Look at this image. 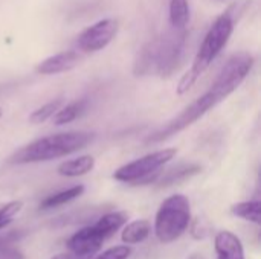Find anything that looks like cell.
<instances>
[{
    "instance_id": "obj_24",
    "label": "cell",
    "mask_w": 261,
    "mask_h": 259,
    "mask_svg": "<svg viewBox=\"0 0 261 259\" xmlns=\"http://www.w3.org/2000/svg\"><path fill=\"white\" fill-rule=\"evenodd\" d=\"M188 259H206V258H205L203 255H200V253H193V255H191Z\"/></svg>"
},
{
    "instance_id": "obj_20",
    "label": "cell",
    "mask_w": 261,
    "mask_h": 259,
    "mask_svg": "<svg viewBox=\"0 0 261 259\" xmlns=\"http://www.w3.org/2000/svg\"><path fill=\"white\" fill-rule=\"evenodd\" d=\"M23 203L21 202H9L8 205H5L3 208H0V229L9 226L14 218L18 215V212L21 211Z\"/></svg>"
},
{
    "instance_id": "obj_15",
    "label": "cell",
    "mask_w": 261,
    "mask_h": 259,
    "mask_svg": "<svg viewBox=\"0 0 261 259\" xmlns=\"http://www.w3.org/2000/svg\"><path fill=\"white\" fill-rule=\"evenodd\" d=\"M231 214L237 218H242L245 221L254 223L260 226L261 223V203L260 200H249V202H240L231 206Z\"/></svg>"
},
{
    "instance_id": "obj_11",
    "label": "cell",
    "mask_w": 261,
    "mask_h": 259,
    "mask_svg": "<svg viewBox=\"0 0 261 259\" xmlns=\"http://www.w3.org/2000/svg\"><path fill=\"white\" fill-rule=\"evenodd\" d=\"M95 168V159L92 156H80L76 159H70L63 162L57 172L63 177H81L90 172Z\"/></svg>"
},
{
    "instance_id": "obj_13",
    "label": "cell",
    "mask_w": 261,
    "mask_h": 259,
    "mask_svg": "<svg viewBox=\"0 0 261 259\" xmlns=\"http://www.w3.org/2000/svg\"><path fill=\"white\" fill-rule=\"evenodd\" d=\"M124 226L125 227H124V231L121 234V240L127 246L144 243L148 238L150 231H151V226H150L148 220H135V221H132L128 224L125 223Z\"/></svg>"
},
{
    "instance_id": "obj_4",
    "label": "cell",
    "mask_w": 261,
    "mask_h": 259,
    "mask_svg": "<svg viewBox=\"0 0 261 259\" xmlns=\"http://www.w3.org/2000/svg\"><path fill=\"white\" fill-rule=\"evenodd\" d=\"M185 27H174V32H167L164 37L150 41L138 55L135 73L139 76L156 70L161 76H170L177 69V63L185 44Z\"/></svg>"
},
{
    "instance_id": "obj_23",
    "label": "cell",
    "mask_w": 261,
    "mask_h": 259,
    "mask_svg": "<svg viewBox=\"0 0 261 259\" xmlns=\"http://www.w3.org/2000/svg\"><path fill=\"white\" fill-rule=\"evenodd\" d=\"M50 259H92V258H86V256H80L73 252H64V253H60V255H55L54 258Z\"/></svg>"
},
{
    "instance_id": "obj_22",
    "label": "cell",
    "mask_w": 261,
    "mask_h": 259,
    "mask_svg": "<svg viewBox=\"0 0 261 259\" xmlns=\"http://www.w3.org/2000/svg\"><path fill=\"white\" fill-rule=\"evenodd\" d=\"M132 252L133 250L130 246H115L93 259H128L132 256Z\"/></svg>"
},
{
    "instance_id": "obj_8",
    "label": "cell",
    "mask_w": 261,
    "mask_h": 259,
    "mask_svg": "<svg viewBox=\"0 0 261 259\" xmlns=\"http://www.w3.org/2000/svg\"><path fill=\"white\" fill-rule=\"evenodd\" d=\"M118 32V21L115 18H104L92 26L86 27L76 40V46L81 52L90 53L107 47Z\"/></svg>"
},
{
    "instance_id": "obj_17",
    "label": "cell",
    "mask_w": 261,
    "mask_h": 259,
    "mask_svg": "<svg viewBox=\"0 0 261 259\" xmlns=\"http://www.w3.org/2000/svg\"><path fill=\"white\" fill-rule=\"evenodd\" d=\"M86 105H87V102L84 99H80V101H75V102L63 107V108H58L57 113L52 116L54 124L55 125H64V124H69V122L75 121L86 110Z\"/></svg>"
},
{
    "instance_id": "obj_6",
    "label": "cell",
    "mask_w": 261,
    "mask_h": 259,
    "mask_svg": "<svg viewBox=\"0 0 261 259\" xmlns=\"http://www.w3.org/2000/svg\"><path fill=\"white\" fill-rule=\"evenodd\" d=\"M191 223V205L187 195L174 194L164 200L159 206L154 218V234L156 238L170 244L177 241Z\"/></svg>"
},
{
    "instance_id": "obj_1",
    "label": "cell",
    "mask_w": 261,
    "mask_h": 259,
    "mask_svg": "<svg viewBox=\"0 0 261 259\" xmlns=\"http://www.w3.org/2000/svg\"><path fill=\"white\" fill-rule=\"evenodd\" d=\"M252 67H254V56L246 50H240L234 53L232 56H229L225 66L222 67V70L219 72L217 78L211 84V87L202 96H199L194 102L185 107L165 127L153 133L147 139V142L148 143L164 142L176 136L177 133L184 131L185 128L191 127L194 122L203 118L210 110H213L216 105L225 101L229 95H232L248 78Z\"/></svg>"
},
{
    "instance_id": "obj_25",
    "label": "cell",
    "mask_w": 261,
    "mask_h": 259,
    "mask_svg": "<svg viewBox=\"0 0 261 259\" xmlns=\"http://www.w3.org/2000/svg\"><path fill=\"white\" fill-rule=\"evenodd\" d=\"M2 116H3V110L0 108V118H2Z\"/></svg>"
},
{
    "instance_id": "obj_10",
    "label": "cell",
    "mask_w": 261,
    "mask_h": 259,
    "mask_svg": "<svg viewBox=\"0 0 261 259\" xmlns=\"http://www.w3.org/2000/svg\"><path fill=\"white\" fill-rule=\"evenodd\" d=\"M214 249L217 259H246L240 238L229 231H222L216 235Z\"/></svg>"
},
{
    "instance_id": "obj_2",
    "label": "cell",
    "mask_w": 261,
    "mask_h": 259,
    "mask_svg": "<svg viewBox=\"0 0 261 259\" xmlns=\"http://www.w3.org/2000/svg\"><path fill=\"white\" fill-rule=\"evenodd\" d=\"M93 139L95 133L92 131H66L50 134L37 139L15 151L9 157V163L26 165L60 159L86 148L90 142H93Z\"/></svg>"
},
{
    "instance_id": "obj_3",
    "label": "cell",
    "mask_w": 261,
    "mask_h": 259,
    "mask_svg": "<svg viewBox=\"0 0 261 259\" xmlns=\"http://www.w3.org/2000/svg\"><path fill=\"white\" fill-rule=\"evenodd\" d=\"M232 31H234V18L229 12H223L206 32L199 47V52L193 61L191 69L179 81L177 95L187 93L196 84V81L208 70L213 61L220 55L223 47L228 44L232 35Z\"/></svg>"
},
{
    "instance_id": "obj_19",
    "label": "cell",
    "mask_w": 261,
    "mask_h": 259,
    "mask_svg": "<svg viewBox=\"0 0 261 259\" xmlns=\"http://www.w3.org/2000/svg\"><path fill=\"white\" fill-rule=\"evenodd\" d=\"M61 107V99H55V101H50L41 107H38L37 110H34L31 114H29V122L31 124H43L46 122L47 119H50L57 110Z\"/></svg>"
},
{
    "instance_id": "obj_5",
    "label": "cell",
    "mask_w": 261,
    "mask_h": 259,
    "mask_svg": "<svg viewBox=\"0 0 261 259\" xmlns=\"http://www.w3.org/2000/svg\"><path fill=\"white\" fill-rule=\"evenodd\" d=\"M128 221V214L124 211H115L104 214L96 223L86 226L75 232L67 241V249L80 256L92 258L102 244L113 237L125 223Z\"/></svg>"
},
{
    "instance_id": "obj_7",
    "label": "cell",
    "mask_w": 261,
    "mask_h": 259,
    "mask_svg": "<svg viewBox=\"0 0 261 259\" xmlns=\"http://www.w3.org/2000/svg\"><path fill=\"white\" fill-rule=\"evenodd\" d=\"M177 154L176 148H164L154 153H150L141 159H136L113 172V179L122 183L144 185L156 182L159 177V171L171 162Z\"/></svg>"
},
{
    "instance_id": "obj_9",
    "label": "cell",
    "mask_w": 261,
    "mask_h": 259,
    "mask_svg": "<svg viewBox=\"0 0 261 259\" xmlns=\"http://www.w3.org/2000/svg\"><path fill=\"white\" fill-rule=\"evenodd\" d=\"M80 61H81V53L78 50H64L38 63L35 72L40 75H57L72 70L80 64Z\"/></svg>"
},
{
    "instance_id": "obj_12",
    "label": "cell",
    "mask_w": 261,
    "mask_h": 259,
    "mask_svg": "<svg viewBox=\"0 0 261 259\" xmlns=\"http://www.w3.org/2000/svg\"><path fill=\"white\" fill-rule=\"evenodd\" d=\"M84 191H86L84 185H75L72 188H67L57 194H52L40 203V211H49V209H55L63 205H67V203L76 200L78 197H81L84 194Z\"/></svg>"
},
{
    "instance_id": "obj_16",
    "label": "cell",
    "mask_w": 261,
    "mask_h": 259,
    "mask_svg": "<svg viewBox=\"0 0 261 259\" xmlns=\"http://www.w3.org/2000/svg\"><path fill=\"white\" fill-rule=\"evenodd\" d=\"M190 21V5L188 0H171L170 2V23L173 27L184 29Z\"/></svg>"
},
{
    "instance_id": "obj_14",
    "label": "cell",
    "mask_w": 261,
    "mask_h": 259,
    "mask_svg": "<svg viewBox=\"0 0 261 259\" xmlns=\"http://www.w3.org/2000/svg\"><path fill=\"white\" fill-rule=\"evenodd\" d=\"M200 171H202V168L199 165H193V163L191 165H179V166L164 172L162 177L159 174L161 179H156V182L159 183V186H171L174 183L184 182V180L199 174Z\"/></svg>"
},
{
    "instance_id": "obj_21",
    "label": "cell",
    "mask_w": 261,
    "mask_h": 259,
    "mask_svg": "<svg viewBox=\"0 0 261 259\" xmlns=\"http://www.w3.org/2000/svg\"><path fill=\"white\" fill-rule=\"evenodd\" d=\"M190 234H191V237L196 240V241H202V240H205L208 235H210V231H211V227H210V224L203 220V218H197V220H194L193 223H190Z\"/></svg>"
},
{
    "instance_id": "obj_18",
    "label": "cell",
    "mask_w": 261,
    "mask_h": 259,
    "mask_svg": "<svg viewBox=\"0 0 261 259\" xmlns=\"http://www.w3.org/2000/svg\"><path fill=\"white\" fill-rule=\"evenodd\" d=\"M23 234L14 232L6 237H0V259H24V255L21 250L14 247V241L18 240Z\"/></svg>"
}]
</instances>
